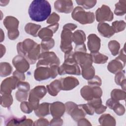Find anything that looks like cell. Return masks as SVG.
<instances>
[{
  "label": "cell",
  "mask_w": 126,
  "mask_h": 126,
  "mask_svg": "<svg viewBox=\"0 0 126 126\" xmlns=\"http://www.w3.org/2000/svg\"><path fill=\"white\" fill-rule=\"evenodd\" d=\"M28 12L30 18L32 21H44L50 15L51 6L47 0H34L29 6Z\"/></svg>",
  "instance_id": "obj_1"
},
{
  "label": "cell",
  "mask_w": 126,
  "mask_h": 126,
  "mask_svg": "<svg viewBox=\"0 0 126 126\" xmlns=\"http://www.w3.org/2000/svg\"><path fill=\"white\" fill-rule=\"evenodd\" d=\"M72 18L82 25L93 23L94 21L95 17L93 12H86L82 7L76 6L71 13Z\"/></svg>",
  "instance_id": "obj_2"
},
{
  "label": "cell",
  "mask_w": 126,
  "mask_h": 126,
  "mask_svg": "<svg viewBox=\"0 0 126 126\" xmlns=\"http://www.w3.org/2000/svg\"><path fill=\"white\" fill-rule=\"evenodd\" d=\"M60 64V60L54 52L46 51L43 52L40 54L36 64V67L40 66L48 67L54 64L59 65Z\"/></svg>",
  "instance_id": "obj_3"
},
{
  "label": "cell",
  "mask_w": 126,
  "mask_h": 126,
  "mask_svg": "<svg viewBox=\"0 0 126 126\" xmlns=\"http://www.w3.org/2000/svg\"><path fill=\"white\" fill-rule=\"evenodd\" d=\"M47 91L46 88L44 86H36L30 91L28 100L32 106L34 110L38 107L40 100L45 95Z\"/></svg>",
  "instance_id": "obj_4"
},
{
  "label": "cell",
  "mask_w": 126,
  "mask_h": 126,
  "mask_svg": "<svg viewBox=\"0 0 126 126\" xmlns=\"http://www.w3.org/2000/svg\"><path fill=\"white\" fill-rule=\"evenodd\" d=\"M82 97L87 101H90L94 98H99L102 95V89L98 86L85 85L80 90Z\"/></svg>",
  "instance_id": "obj_5"
},
{
  "label": "cell",
  "mask_w": 126,
  "mask_h": 126,
  "mask_svg": "<svg viewBox=\"0 0 126 126\" xmlns=\"http://www.w3.org/2000/svg\"><path fill=\"white\" fill-rule=\"evenodd\" d=\"M72 31L65 29H63L61 33V41L60 48L64 54L68 53L72 51L73 47L72 46Z\"/></svg>",
  "instance_id": "obj_6"
},
{
  "label": "cell",
  "mask_w": 126,
  "mask_h": 126,
  "mask_svg": "<svg viewBox=\"0 0 126 126\" xmlns=\"http://www.w3.org/2000/svg\"><path fill=\"white\" fill-rule=\"evenodd\" d=\"M95 19L97 22L104 23L105 21H111L113 19V13L110 7L105 4H103L98 8L95 13Z\"/></svg>",
  "instance_id": "obj_7"
},
{
  "label": "cell",
  "mask_w": 126,
  "mask_h": 126,
  "mask_svg": "<svg viewBox=\"0 0 126 126\" xmlns=\"http://www.w3.org/2000/svg\"><path fill=\"white\" fill-rule=\"evenodd\" d=\"M19 80L14 76L9 77L3 80L0 85V94L1 95L11 94L12 90L16 89Z\"/></svg>",
  "instance_id": "obj_8"
},
{
  "label": "cell",
  "mask_w": 126,
  "mask_h": 126,
  "mask_svg": "<svg viewBox=\"0 0 126 126\" xmlns=\"http://www.w3.org/2000/svg\"><path fill=\"white\" fill-rule=\"evenodd\" d=\"M37 44V43L33 40L30 38H27L23 42H20L17 44V53L19 55H21L25 58Z\"/></svg>",
  "instance_id": "obj_9"
},
{
  "label": "cell",
  "mask_w": 126,
  "mask_h": 126,
  "mask_svg": "<svg viewBox=\"0 0 126 126\" xmlns=\"http://www.w3.org/2000/svg\"><path fill=\"white\" fill-rule=\"evenodd\" d=\"M65 74L80 75L81 70L78 64L76 63L64 62L63 64L59 67L58 74L62 75Z\"/></svg>",
  "instance_id": "obj_10"
},
{
  "label": "cell",
  "mask_w": 126,
  "mask_h": 126,
  "mask_svg": "<svg viewBox=\"0 0 126 126\" xmlns=\"http://www.w3.org/2000/svg\"><path fill=\"white\" fill-rule=\"evenodd\" d=\"M74 55L76 63L80 65L81 68L92 65L93 59L91 54L86 52H74Z\"/></svg>",
  "instance_id": "obj_11"
},
{
  "label": "cell",
  "mask_w": 126,
  "mask_h": 126,
  "mask_svg": "<svg viewBox=\"0 0 126 126\" xmlns=\"http://www.w3.org/2000/svg\"><path fill=\"white\" fill-rule=\"evenodd\" d=\"M33 122L30 119H27L26 116L21 118L14 116L8 117L5 120V126H33Z\"/></svg>",
  "instance_id": "obj_12"
},
{
  "label": "cell",
  "mask_w": 126,
  "mask_h": 126,
  "mask_svg": "<svg viewBox=\"0 0 126 126\" xmlns=\"http://www.w3.org/2000/svg\"><path fill=\"white\" fill-rule=\"evenodd\" d=\"M54 8L59 12L68 14L73 11V4L72 0H58L54 2Z\"/></svg>",
  "instance_id": "obj_13"
},
{
  "label": "cell",
  "mask_w": 126,
  "mask_h": 126,
  "mask_svg": "<svg viewBox=\"0 0 126 126\" xmlns=\"http://www.w3.org/2000/svg\"><path fill=\"white\" fill-rule=\"evenodd\" d=\"M12 64L16 70L22 73L27 72L30 68V63L24 57L19 55L14 57Z\"/></svg>",
  "instance_id": "obj_14"
},
{
  "label": "cell",
  "mask_w": 126,
  "mask_h": 126,
  "mask_svg": "<svg viewBox=\"0 0 126 126\" xmlns=\"http://www.w3.org/2000/svg\"><path fill=\"white\" fill-rule=\"evenodd\" d=\"M87 46L91 53L98 52L100 48V39L97 35L94 33L90 34L88 37Z\"/></svg>",
  "instance_id": "obj_15"
},
{
  "label": "cell",
  "mask_w": 126,
  "mask_h": 126,
  "mask_svg": "<svg viewBox=\"0 0 126 126\" xmlns=\"http://www.w3.org/2000/svg\"><path fill=\"white\" fill-rule=\"evenodd\" d=\"M60 80L61 84V89L63 91L72 90L79 84L78 80L73 76L62 78Z\"/></svg>",
  "instance_id": "obj_16"
},
{
  "label": "cell",
  "mask_w": 126,
  "mask_h": 126,
  "mask_svg": "<svg viewBox=\"0 0 126 126\" xmlns=\"http://www.w3.org/2000/svg\"><path fill=\"white\" fill-rule=\"evenodd\" d=\"M65 111L64 104L60 101H55L50 105V112L53 118H61Z\"/></svg>",
  "instance_id": "obj_17"
},
{
  "label": "cell",
  "mask_w": 126,
  "mask_h": 126,
  "mask_svg": "<svg viewBox=\"0 0 126 126\" xmlns=\"http://www.w3.org/2000/svg\"><path fill=\"white\" fill-rule=\"evenodd\" d=\"M59 24L58 23L50 25L49 26L42 28L38 32V36L41 39L52 38L53 34L55 33L59 28Z\"/></svg>",
  "instance_id": "obj_18"
},
{
  "label": "cell",
  "mask_w": 126,
  "mask_h": 126,
  "mask_svg": "<svg viewBox=\"0 0 126 126\" xmlns=\"http://www.w3.org/2000/svg\"><path fill=\"white\" fill-rule=\"evenodd\" d=\"M34 78L37 81L48 79L50 78L49 67L43 66L36 67L34 71Z\"/></svg>",
  "instance_id": "obj_19"
},
{
  "label": "cell",
  "mask_w": 126,
  "mask_h": 126,
  "mask_svg": "<svg viewBox=\"0 0 126 126\" xmlns=\"http://www.w3.org/2000/svg\"><path fill=\"white\" fill-rule=\"evenodd\" d=\"M97 29L99 33L105 37L110 38L115 33L112 27L106 23H99Z\"/></svg>",
  "instance_id": "obj_20"
},
{
  "label": "cell",
  "mask_w": 126,
  "mask_h": 126,
  "mask_svg": "<svg viewBox=\"0 0 126 126\" xmlns=\"http://www.w3.org/2000/svg\"><path fill=\"white\" fill-rule=\"evenodd\" d=\"M3 25L8 31L18 30L19 22L14 17L11 16H6L3 21Z\"/></svg>",
  "instance_id": "obj_21"
},
{
  "label": "cell",
  "mask_w": 126,
  "mask_h": 126,
  "mask_svg": "<svg viewBox=\"0 0 126 126\" xmlns=\"http://www.w3.org/2000/svg\"><path fill=\"white\" fill-rule=\"evenodd\" d=\"M91 105L94 108V112L97 114H101L104 112L107 109L105 106L102 104V100L99 98H94L90 101H88Z\"/></svg>",
  "instance_id": "obj_22"
},
{
  "label": "cell",
  "mask_w": 126,
  "mask_h": 126,
  "mask_svg": "<svg viewBox=\"0 0 126 126\" xmlns=\"http://www.w3.org/2000/svg\"><path fill=\"white\" fill-rule=\"evenodd\" d=\"M125 64H124L120 61L115 59L110 62L107 65V69L109 72L113 74H116L117 73L122 71Z\"/></svg>",
  "instance_id": "obj_23"
},
{
  "label": "cell",
  "mask_w": 126,
  "mask_h": 126,
  "mask_svg": "<svg viewBox=\"0 0 126 126\" xmlns=\"http://www.w3.org/2000/svg\"><path fill=\"white\" fill-rule=\"evenodd\" d=\"M46 89L51 95L53 96L57 95L62 90L60 80L57 79L52 81L50 84L46 86Z\"/></svg>",
  "instance_id": "obj_24"
},
{
  "label": "cell",
  "mask_w": 126,
  "mask_h": 126,
  "mask_svg": "<svg viewBox=\"0 0 126 126\" xmlns=\"http://www.w3.org/2000/svg\"><path fill=\"white\" fill-rule=\"evenodd\" d=\"M50 105V103L48 102H43L39 104L38 107L34 110L35 115L39 118H42L49 115Z\"/></svg>",
  "instance_id": "obj_25"
},
{
  "label": "cell",
  "mask_w": 126,
  "mask_h": 126,
  "mask_svg": "<svg viewBox=\"0 0 126 126\" xmlns=\"http://www.w3.org/2000/svg\"><path fill=\"white\" fill-rule=\"evenodd\" d=\"M98 122L101 126H115L116 120L115 118L109 114L102 115L98 119Z\"/></svg>",
  "instance_id": "obj_26"
},
{
  "label": "cell",
  "mask_w": 126,
  "mask_h": 126,
  "mask_svg": "<svg viewBox=\"0 0 126 126\" xmlns=\"http://www.w3.org/2000/svg\"><path fill=\"white\" fill-rule=\"evenodd\" d=\"M72 41L76 45H79L84 43L86 41V34L82 30H77L72 33Z\"/></svg>",
  "instance_id": "obj_27"
},
{
  "label": "cell",
  "mask_w": 126,
  "mask_h": 126,
  "mask_svg": "<svg viewBox=\"0 0 126 126\" xmlns=\"http://www.w3.org/2000/svg\"><path fill=\"white\" fill-rule=\"evenodd\" d=\"M41 25L35 24L32 23H27L25 27V31L26 33L34 36H37V32L39 29H41Z\"/></svg>",
  "instance_id": "obj_28"
},
{
  "label": "cell",
  "mask_w": 126,
  "mask_h": 126,
  "mask_svg": "<svg viewBox=\"0 0 126 126\" xmlns=\"http://www.w3.org/2000/svg\"><path fill=\"white\" fill-rule=\"evenodd\" d=\"M86 114L84 110L77 105L71 112L69 115L75 121L77 122L81 119L85 118Z\"/></svg>",
  "instance_id": "obj_29"
},
{
  "label": "cell",
  "mask_w": 126,
  "mask_h": 126,
  "mask_svg": "<svg viewBox=\"0 0 126 126\" xmlns=\"http://www.w3.org/2000/svg\"><path fill=\"white\" fill-rule=\"evenodd\" d=\"M41 50L43 52L49 51L55 45V41L52 38L42 39L40 44Z\"/></svg>",
  "instance_id": "obj_30"
},
{
  "label": "cell",
  "mask_w": 126,
  "mask_h": 126,
  "mask_svg": "<svg viewBox=\"0 0 126 126\" xmlns=\"http://www.w3.org/2000/svg\"><path fill=\"white\" fill-rule=\"evenodd\" d=\"M12 67L9 63L1 62L0 63V75L6 77L9 75L12 71Z\"/></svg>",
  "instance_id": "obj_31"
},
{
  "label": "cell",
  "mask_w": 126,
  "mask_h": 126,
  "mask_svg": "<svg viewBox=\"0 0 126 126\" xmlns=\"http://www.w3.org/2000/svg\"><path fill=\"white\" fill-rule=\"evenodd\" d=\"M126 12V0H119L115 4L114 13L118 16H122Z\"/></svg>",
  "instance_id": "obj_32"
},
{
  "label": "cell",
  "mask_w": 126,
  "mask_h": 126,
  "mask_svg": "<svg viewBox=\"0 0 126 126\" xmlns=\"http://www.w3.org/2000/svg\"><path fill=\"white\" fill-rule=\"evenodd\" d=\"M92 57L93 62L96 64H104L107 62L108 57L104 54L98 52L91 54Z\"/></svg>",
  "instance_id": "obj_33"
},
{
  "label": "cell",
  "mask_w": 126,
  "mask_h": 126,
  "mask_svg": "<svg viewBox=\"0 0 126 126\" xmlns=\"http://www.w3.org/2000/svg\"><path fill=\"white\" fill-rule=\"evenodd\" d=\"M111 97L114 100L119 101L121 100H125L126 98V91L123 90L115 89L111 93Z\"/></svg>",
  "instance_id": "obj_34"
},
{
  "label": "cell",
  "mask_w": 126,
  "mask_h": 126,
  "mask_svg": "<svg viewBox=\"0 0 126 126\" xmlns=\"http://www.w3.org/2000/svg\"><path fill=\"white\" fill-rule=\"evenodd\" d=\"M81 69L82 77L86 80H90L95 76V69L93 65Z\"/></svg>",
  "instance_id": "obj_35"
},
{
  "label": "cell",
  "mask_w": 126,
  "mask_h": 126,
  "mask_svg": "<svg viewBox=\"0 0 126 126\" xmlns=\"http://www.w3.org/2000/svg\"><path fill=\"white\" fill-rule=\"evenodd\" d=\"M13 97L11 94L1 95L0 97V104L4 108H9L13 103Z\"/></svg>",
  "instance_id": "obj_36"
},
{
  "label": "cell",
  "mask_w": 126,
  "mask_h": 126,
  "mask_svg": "<svg viewBox=\"0 0 126 126\" xmlns=\"http://www.w3.org/2000/svg\"><path fill=\"white\" fill-rule=\"evenodd\" d=\"M108 48L112 55L114 56L119 54L120 48V44L116 40H111L108 43Z\"/></svg>",
  "instance_id": "obj_37"
},
{
  "label": "cell",
  "mask_w": 126,
  "mask_h": 126,
  "mask_svg": "<svg viewBox=\"0 0 126 126\" xmlns=\"http://www.w3.org/2000/svg\"><path fill=\"white\" fill-rule=\"evenodd\" d=\"M126 26V22L123 20L115 21L112 24V28L115 33H117L124 31Z\"/></svg>",
  "instance_id": "obj_38"
},
{
  "label": "cell",
  "mask_w": 126,
  "mask_h": 126,
  "mask_svg": "<svg viewBox=\"0 0 126 126\" xmlns=\"http://www.w3.org/2000/svg\"><path fill=\"white\" fill-rule=\"evenodd\" d=\"M76 3L82 6L83 8L86 9H89L94 6L96 3V0H76Z\"/></svg>",
  "instance_id": "obj_39"
},
{
  "label": "cell",
  "mask_w": 126,
  "mask_h": 126,
  "mask_svg": "<svg viewBox=\"0 0 126 126\" xmlns=\"http://www.w3.org/2000/svg\"><path fill=\"white\" fill-rule=\"evenodd\" d=\"M20 108L21 111L26 114H29L34 110L33 108L31 103L28 101H22L20 104Z\"/></svg>",
  "instance_id": "obj_40"
},
{
  "label": "cell",
  "mask_w": 126,
  "mask_h": 126,
  "mask_svg": "<svg viewBox=\"0 0 126 126\" xmlns=\"http://www.w3.org/2000/svg\"><path fill=\"white\" fill-rule=\"evenodd\" d=\"M78 106L81 107L84 111L85 112L86 114L89 115H93L94 113V108L92 107V105H91L89 103L87 104H79Z\"/></svg>",
  "instance_id": "obj_41"
},
{
  "label": "cell",
  "mask_w": 126,
  "mask_h": 126,
  "mask_svg": "<svg viewBox=\"0 0 126 126\" xmlns=\"http://www.w3.org/2000/svg\"><path fill=\"white\" fill-rule=\"evenodd\" d=\"M17 88L19 91L28 92L30 90V85L27 82L18 81L17 85Z\"/></svg>",
  "instance_id": "obj_42"
},
{
  "label": "cell",
  "mask_w": 126,
  "mask_h": 126,
  "mask_svg": "<svg viewBox=\"0 0 126 126\" xmlns=\"http://www.w3.org/2000/svg\"><path fill=\"white\" fill-rule=\"evenodd\" d=\"M28 97V92H25L18 90L15 93V97L20 102L26 101Z\"/></svg>",
  "instance_id": "obj_43"
},
{
  "label": "cell",
  "mask_w": 126,
  "mask_h": 126,
  "mask_svg": "<svg viewBox=\"0 0 126 126\" xmlns=\"http://www.w3.org/2000/svg\"><path fill=\"white\" fill-rule=\"evenodd\" d=\"M125 79V71L124 70H122L116 74L115 76V81L117 85L120 86L122 82Z\"/></svg>",
  "instance_id": "obj_44"
},
{
  "label": "cell",
  "mask_w": 126,
  "mask_h": 126,
  "mask_svg": "<svg viewBox=\"0 0 126 126\" xmlns=\"http://www.w3.org/2000/svg\"><path fill=\"white\" fill-rule=\"evenodd\" d=\"M114 112L118 116L123 115L125 112V108L123 105L118 102L113 108Z\"/></svg>",
  "instance_id": "obj_45"
},
{
  "label": "cell",
  "mask_w": 126,
  "mask_h": 126,
  "mask_svg": "<svg viewBox=\"0 0 126 126\" xmlns=\"http://www.w3.org/2000/svg\"><path fill=\"white\" fill-rule=\"evenodd\" d=\"M60 16L58 14H57L55 12L52 13L48 18L47 20V23L49 24L50 25L54 24L56 23H58V22L60 20Z\"/></svg>",
  "instance_id": "obj_46"
},
{
  "label": "cell",
  "mask_w": 126,
  "mask_h": 126,
  "mask_svg": "<svg viewBox=\"0 0 126 126\" xmlns=\"http://www.w3.org/2000/svg\"><path fill=\"white\" fill-rule=\"evenodd\" d=\"M88 85L91 86H100L102 84V81L100 78L98 76H94L93 78L88 80Z\"/></svg>",
  "instance_id": "obj_47"
},
{
  "label": "cell",
  "mask_w": 126,
  "mask_h": 126,
  "mask_svg": "<svg viewBox=\"0 0 126 126\" xmlns=\"http://www.w3.org/2000/svg\"><path fill=\"white\" fill-rule=\"evenodd\" d=\"M58 68L59 65L54 64L49 66L50 78L54 79L58 75Z\"/></svg>",
  "instance_id": "obj_48"
},
{
  "label": "cell",
  "mask_w": 126,
  "mask_h": 126,
  "mask_svg": "<svg viewBox=\"0 0 126 126\" xmlns=\"http://www.w3.org/2000/svg\"><path fill=\"white\" fill-rule=\"evenodd\" d=\"M65 112L69 115L71 112L73 110V109L77 105L76 103H74L72 101H68L66 102L65 104Z\"/></svg>",
  "instance_id": "obj_49"
},
{
  "label": "cell",
  "mask_w": 126,
  "mask_h": 126,
  "mask_svg": "<svg viewBox=\"0 0 126 126\" xmlns=\"http://www.w3.org/2000/svg\"><path fill=\"white\" fill-rule=\"evenodd\" d=\"M49 125V122L46 119L40 118V119L37 120L36 121L33 122V126H48Z\"/></svg>",
  "instance_id": "obj_50"
},
{
  "label": "cell",
  "mask_w": 126,
  "mask_h": 126,
  "mask_svg": "<svg viewBox=\"0 0 126 126\" xmlns=\"http://www.w3.org/2000/svg\"><path fill=\"white\" fill-rule=\"evenodd\" d=\"M7 35L8 38L10 40H15L19 36V32L18 30L8 31Z\"/></svg>",
  "instance_id": "obj_51"
},
{
  "label": "cell",
  "mask_w": 126,
  "mask_h": 126,
  "mask_svg": "<svg viewBox=\"0 0 126 126\" xmlns=\"http://www.w3.org/2000/svg\"><path fill=\"white\" fill-rule=\"evenodd\" d=\"M125 48L124 46V48L121 50L119 55L116 59L122 62L124 64H126V52H125Z\"/></svg>",
  "instance_id": "obj_52"
},
{
  "label": "cell",
  "mask_w": 126,
  "mask_h": 126,
  "mask_svg": "<svg viewBox=\"0 0 126 126\" xmlns=\"http://www.w3.org/2000/svg\"><path fill=\"white\" fill-rule=\"evenodd\" d=\"M63 124V120L61 118H53L49 122L50 126H62Z\"/></svg>",
  "instance_id": "obj_53"
},
{
  "label": "cell",
  "mask_w": 126,
  "mask_h": 126,
  "mask_svg": "<svg viewBox=\"0 0 126 126\" xmlns=\"http://www.w3.org/2000/svg\"><path fill=\"white\" fill-rule=\"evenodd\" d=\"M13 76L16 77L19 81H24L25 79V75L24 73L19 72L16 70L13 72Z\"/></svg>",
  "instance_id": "obj_54"
},
{
  "label": "cell",
  "mask_w": 126,
  "mask_h": 126,
  "mask_svg": "<svg viewBox=\"0 0 126 126\" xmlns=\"http://www.w3.org/2000/svg\"><path fill=\"white\" fill-rule=\"evenodd\" d=\"M74 52H86L87 48L84 43L79 45H76L74 48Z\"/></svg>",
  "instance_id": "obj_55"
},
{
  "label": "cell",
  "mask_w": 126,
  "mask_h": 126,
  "mask_svg": "<svg viewBox=\"0 0 126 126\" xmlns=\"http://www.w3.org/2000/svg\"><path fill=\"white\" fill-rule=\"evenodd\" d=\"M119 101H116L115 100L113 99L112 98L108 99L106 102V105L107 107H109L111 109H113L114 107L118 103Z\"/></svg>",
  "instance_id": "obj_56"
},
{
  "label": "cell",
  "mask_w": 126,
  "mask_h": 126,
  "mask_svg": "<svg viewBox=\"0 0 126 126\" xmlns=\"http://www.w3.org/2000/svg\"><path fill=\"white\" fill-rule=\"evenodd\" d=\"M78 126H92L91 123L86 118H83L77 121Z\"/></svg>",
  "instance_id": "obj_57"
},
{
  "label": "cell",
  "mask_w": 126,
  "mask_h": 126,
  "mask_svg": "<svg viewBox=\"0 0 126 126\" xmlns=\"http://www.w3.org/2000/svg\"><path fill=\"white\" fill-rule=\"evenodd\" d=\"M77 27V26L75 24H74L73 23H67L63 26V29H65L70 30L71 31H74L75 29H76Z\"/></svg>",
  "instance_id": "obj_58"
},
{
  "label": "cell",
  "mask_w": 126,
  "mask_h": 126,
  "mask_svg": "<svg viewBox=\"0 0 126 126\" xmlns=\"http://www.w3.org/2000/svg\"><path fill=\"white\" fill-rule=\"evenodd\" d=\"M6 51V49L5 48V46L0 44V54H1V56L0 57L1 58L3 55H4Z\"/></svg>",
  "instance_id": "obj_59"
},
{
  "label": "cell",
  "mask_w": 126,
  "mask_h": 126,
  "mask_svg": "<svg viewBox=\"0 0 126 126\" xmlns=\"http://www.w3.org/2000/svg\"><path fill=\"white\" fill-rule=\"evenodd\" d=\"M4 39V34L2 30L1 29V37H0V42H1Z\"/></svg>",
  "instance_id": "obj_60"
}]
</instances>
